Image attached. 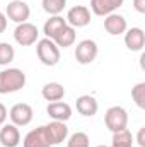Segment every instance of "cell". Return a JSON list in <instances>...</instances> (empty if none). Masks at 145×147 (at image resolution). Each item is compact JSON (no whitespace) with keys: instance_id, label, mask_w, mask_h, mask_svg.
I'll list each match as a JSON object with an SVG mask.
<instances>
[{"instance_id":"cell-1","label":"cell","mask_w":145,"mask_h":147,"mask_svg":"<svg viewBox=\"0 0 145 147\" xmlns=\"http://www.w3.org/2000/svg\"><path fill=\"white\" fill-rule=\"evenodd\" d=\"M68 137V127L65 121L51 120L46 125L33 128L22 139V147H53L60 146Z\"/></svg>"},{"instance_id":"cell-2","label":"cell","mask_w":145,"mask_h":147,"mask_svg":"<svg viewBox=\"0 0 145 147\" xmlns=\"http://www.w3.org/2000/svg\"><path fill=\"white\" fill-rule=\"evenodd\" d=\"M26 86V74L21 69H3L0 70V94L17 92Z\"/></svg>"},{"instance_id":"cell-3","label":"cell","mask_w":145,"mask_h":147,"mask_svg":"<svg viewBox=\"0 0 145 147\" xmlns=\"http://www.w3.org/2000/svg\"><path fill=\"white\" fill-rule=\"evenodd\" d=\"M36 53H38L39 62L43 65H46V67H55L60 62V48L50 38L38 39L36 41Z\"/></svg>"},{"instance_id":"cell-4","label":"cell","mask_w":145,"mask_h":147,"mask_svg":"<svg viewBox=\"0 0 145 147\" xmlns=\"http://www.w3.org/2000/svg\"><path fill=\"white\" fill-rule=\"evenodd\" d=\"M104 123L109 132H121L128 127V113L123 106H111L104 115Z\"/></svg>"},{"instance_id":"cell-5","label":"cell","mask_w":145,"mask_h":147,"mask_svg":"<svg viewBox=\"0 0 145 147\" xmlns=\"http://www.w3.org/2000/svg\"><path fill=\"white\" fill-rule=\"evenodd\" d=\"M97 53H99V48H97V43L94 39H82L75 46V60L80 65L92 63L96 60Z\"/></svg>"},{"instance_id":"cell-6","label":"cell","mask_w":145,"mask_h":147,"mask_svg":"<svg viewBox=\"0 0 145 147\" xmlns=\"http://www.w3.org/2000/svg\"><path fill=\"white\" fill-rule=\"evenodd\" d=\"M39 38V31L34 24L31 22H22V24H17L15 29H14V39L17 45L21 46H31L34 45Z\"/></svg>"},{"instance_id":"cell-7","label":"cell","mask_w":145,"mask_h":147,"mask_svg":"<svg viewBox=\"0 0 145 147\" xmlns=\"http://www.w3.org/2000/svg\"><path fill=\"white\" fill-rule=\"evenodd\" d=\"M5 16H7V19H10L15 24H22V22H28V19L31 16V7L24 0H12V2H9V5L5 9Z\"/></svg>"},{"instance_id":"cell-8","label":"cell","mask_w":145,"mask_h":147,"mask_svg":"<svg viewBox=\"0 0 145 147\" xmlns=\"http://www.w3.org/2000/svg\"><path fill=\"white\" fill-rule=\"evenodd\" d=\"M34 111L28 103H17L9 110V118L15 127H28L33 121Z\"/></svg>"},{"instance_id":"cell-9","label":"cell","mask_w":145,"mask_h":147,"mask_svg":"<svg viewBox=\"0 0 145 147\" xmlns=\"http://www.w3.org/2000/svg\"><path fill=\"white\" fill-rule=\"evenodd\" d=\"M67 24L72 26L73 29L77 28H85L91 24V10L85 7V5H75L72 7L68 12H67V17H65Z\"/></svg>"},{"instance_id":"cell-10","label":"cell","mask_w":145,"mask_h":147,"mask_svg":"<svg viewBox=\"0 0 145 147\" xmlns=\"http://www.w3.org/2000/svg\"><path fill=\"white\" fill-rule=\"evenodd\" d=\"M104 29L108 31V34H111V36L125 34V31L128 29V24H126L125 16L116 14V12L106 16V17H104Z\"/></svg>"},{"instance_id":"cell-11","label":"cell","mask_w":145,"mask_h":147,"mask_svg":"<svg viewBox=\"0 0 145 147\" xmlns=\"http://www.w3.org/2000/svg\"><path fill=\"white\" fill-rule=\"evenodd\" d=\"M125 0H91V10L96 16L106 17L109 14L116 12L119 7H123Z\"/></svg>"},{"instance_id":"cell-12","label":"cell","mask_w":145,"mask_h":147,"mask_svg":"<svg viewBox=\"0 0 145 147\" xmlns=\"http://www.w3.org/2000/svg\"><path fill=\"white\" fill-rule=\"evenodd\" d=\"M21 142V132L19 127L14 123H3L0 128V144L3 147H17Z\"/></svg>"},{"instance_id":"cell-13","label":"cell","mask_w":145,"mask_h":147,"mask_svg":"<svg viewBox=\"0 0 145 147\" xmlns=\"http://www.w3.org/2000/svg\"><path fill=\"white\" fill-rule=\"evenodd\" d=\"M145 45V33L142 28H130L125 31V46L130 51H142Z\"/></svg>"},{"instance_id":"cell-14","label":"cell","mask_w":145,"mask_h":147,"mask_svg":"<svg viewBox=\"0 0 145 147\" xmlns=\"http://www.w3.org/2000/svg\"><path fill=\"white\" fill-rule=\"evenodd\" d=\"M46 113L55 121H67L72 116V108H70V105H67L63 101H53V103H48Z\"/></svg>"},{"instance_id":"cell-15","label":"cell","mask_w":145,"mask_h":147,"mask_svg":"<svg viewBox=\"0 0 145 147\" xmlns=\"http://www.w3.org/2000/svg\"><path fill=\"white\" fill-rule=\"evenodd\" d=\"M75 108H77V111H79L82 116H94V115L97 113V110H99V105H97V101H96L94 96H91V94H82V96L77 98Z\"/></svg>"},{"instance_id":"cell-16","label":"cell","mask_w":145,"mask_h":147,"mask_svg":"<svg viewBox=\"0 0 145 147\" xmlns=\"http://www.w3.org/2000/svg\"><path fill=\"white\" fill-rule=\"evenodd\" d=\"M41 96H43L48 103L62 101L63 96H65V87H63L60 82H48V84L43 86V89H41Z\"/></svg>"},{"instance_id":"cell-17","label":"cell","mask_w":145,"mask_h":147,"mask_svg":"<svg viewBox=\"0 0 145 147\" xmlns=\"http://www.w3.org/2000/svg\"><path fill=\"white\" fill-rule=\"evenodd\" d=\"M75 39H77V33H75V29H73L72 26H68V24H65L55 34V38H53V41H55V45L58 48H68V46H72L73 43H75Z\"/></svg>"},{"instance_id":"cell-18","label":"cell","mask_w":145,"mask_h":147,"mask_svg":"<svg viewBox=\"0 0 145 147\" xmlns=\"http://www.w3.org/2000/svg\"><path fill=\"white\" fill-rule=\"evenodd\" d=\"M67 24V21L62 17V16H51L46 22H44V26H43V33H44V38H50V39H53L55 34L63 28Z\"/></svg>"},{"instance_id":"cell-19","label":"cell","mask_w":145,"mask_h":147,"mask_svg":"<svg viewBox=\"0 0 145 147\" xmlns=\"http://www.w3.org/2000/svg\"><path fill=\"white\" fill-rule=\"evenodd\" d=\"M109 147H133V135H132V132L128 128H125L121 132H114Z\"/></svg>"},{"instance_id":"cell-20","label":"cell","mask_w":145,"mask_h":147,"mask_svg":"<svg viewBox=\"0 0 145 147\" xmlns=\"http://www.w3.org/2000/svg\"><path fill=\"white\" fill-rule=\"evenodd\" d=\"M43 10L50 16H60L63 9L67 7V0H41Z\"/></svg>"},{"instance_id":"cell-21","label":"cell","mask_w":145,"mask_h":147,"mask_svg":"<svg viewBox=\"0 0 145 147\" xmlns=\"http://www.w3.org/2000/svg\"><path fill=\"white\" fill-rule=\"evenodd\" d=\"M14 58H15V50H14V46H12L10 43H7V41H0V65L5 67V65H9Z\"/></svg>"},{"instance_id":"cell-22","label":"cell","mask_w":145,"mask_h":147,"mask_svg":"<svg viewBox=\"0 0 145 147\" xmlns=\"http://www.w3.org/2000/svg\"><path fill=\"white\" fill-rule=\"evenodd\" d=\"M132 99L140 110H145V82H138L132 87Z\"/></svg>"},{"instance_id":"cell-23","label":"cell","mask_w":145,"mask_h":147,"mask_svg":"<svg viewBox=\"0 0 145 147\" xmlns=\"http://www.w3.org/2000/svg\"><path fill=\"white\" fill-rule=\"evenodd\" d=\"M67 147H91L89 142V135L84 132H75L68 137L67 140Z\"/></svg>"},{"instance_id":"cell-24","label":"cell","mask_w":145,"mask_h":147,"mask_svg":"<svg viewBox=\"0 0 145 147\" xmlns=\"http://www.w3.org/2000/svg\"><path fill=\"white\" fill-rule=\"evenodd\" d=\"M133 9L138 14H145V0H133Z\"/></svg>"},{"instance_id":"cell-25","label":"cell","mask_w":145,"mask_h":147,"mask_svg":"<svg viewBox=\"0 0 145 147\" xmlns=\"http://www.w3.org/2000/svg\"><path fill=\"white\" fill-rule=\"evenodd\" d=\"M7 116H9V111H7V108H5V105L0 103V127L7 121Z\"/></svg>"},{"instance_id":"cell-26","label":"cell","mask_w":145,"mask_h":147,"mask_svg":"<svg viewBox=\"0 0 145 147\" xmlns=\"http://www.w3.org/2000/svg\"><path fill=\"white\" fill-rule=\"evenodd\" d=\"M7 24H9V19H7V16H5L3 12H0V34H2V33H5V29H7Z\"/></svg>"},{"instance_id":"cell-27","label":"cell","mask_w":145,"mask_h":147,"mask_svg":"<svg viewBox=\"0 0 145 147\" xmlns=\"http://www.w3.org/2000/svg\"><path fill=\"white\" fill-rule=\"evenodd\" d=\"M137 142L140 147H145V127H142L138 130V135H137Z\"/></svg>"},{"instance_id":"cell-28","label":"cell","mask_w":145,"mask_h":147,"mask_svg":"<svg viewBox=\"0 0 145 147\" xmlns=\"http://www.w3.org/2000/svg\"><path fill=\"white\" fill-rule=\"evenodd\" d=\"M96 147H109V146H96Z\"/></svg>"}]
</instances>
